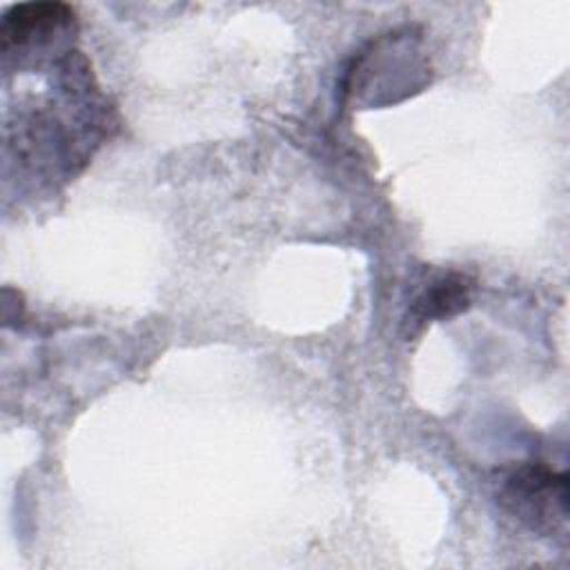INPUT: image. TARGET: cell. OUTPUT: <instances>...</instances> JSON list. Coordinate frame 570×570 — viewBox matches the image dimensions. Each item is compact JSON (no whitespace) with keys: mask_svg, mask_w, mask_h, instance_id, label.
I'll return each instance as SVG.
<instances>
[{"mask_svg":"<svg viewBox=\"0 0 570 570\" xmlns=\"http://www.w3.org/2000/svg\"><path fill=\"white\" fill-rule=\"evenodd\" d=\"M474 283L461 272H445L432 276L412 298L405 325L412 332L423 330L428 323L448 321L470 307Z\"/></svg>","mask_w":570,"mask_h":570,"instance_id":"obj_2","label":"cell"},{"mask_svg":"<svg viewBox=\"0 0 570 570\" xmlns=\"http://www.w3.org/2000/svg\"><path fill=\"white\" fill-rule=\"evenodd\" d=\"M73 22V9L65 2H24L11 7L0 27L2 49L27 45L36 38H47L49 33Z\"/></svg>","mask_w":570,"mask_h":570,"instance_id":"obj_3","label":"cell"},{"mask_svg":"<svg viewBox=\"0 0 570 570\" xmlns=\"http://www.w3.org/2000/svg\"><path fill=\"white\" fill-rule=\"evenodd\" d=\"M499 505L532 532L552 537L568 525V474L541 461L503 468L494 481Z\"/></svg>","mask_w":570,"mask_h":570,"instance_id":"obj_1","label":"cell"}]
</instances>
